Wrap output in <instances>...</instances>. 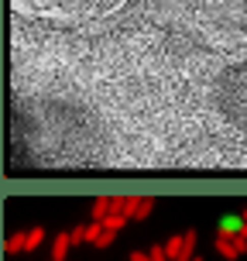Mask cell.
<instances>
[{"instance_id": "1", "label": "cell", "mask_w": 247, "mask_h": 261, "mask_svg": "<svg viewBox=\"0 0 247 261\" xmlns=\"http://www.w3.org/2000/svg\"><path fill=\"white\" fill-rule=\"evenodd\" d=\"M45 241V230L41 227H31V230H21V234H11L7 237V251L17 254V251H35Z\"/></svg>"}, {"instance_id": "2", "label": "cell", "mask_w": 247, "mask_h": 261, "mask_svg": "<svg viewBox=\"0 0 247 261\" xmlns=\"http://www.w3.org/2000/svg\"><path fill=\"white\" fill-rule=\"evenodd\" d=\"M247 227V217L244 213H223L216 220V237H240Z\"/></svg>"}, {"instance_id": "3", "label": "cell", "mask_w": 247, "mask_h": 261, "mask_svg": "<svg viewBox=\"0 0 247 261\" xmlns=\"http://www.w3.org/2000/svg\"><path fill=\"white\" fill-rule=\"evenodd\" d=\"M244 251H247V241H244V237H216V254H220V258L237 261Z\"/></svg>"}, {"instance_id": "4", "label": "cell", "mask_w": 247, "mask_h": 261, "mask_svg": "<svg viewBox=\"0 0 247 261\" xmlns=\"http://www.w3.org/2000/svg\"><path fill=\"white\" fill-rule=\"evenodd\" d=\"M69 248H76V244H72V234H69V230H62V234H55L52 258H55V261H65V258H69Z\"/></svg>"}, {"instance_id": "5", "label": "cell", "mask_w": 247, "mask_h": 261, "mask_svg": "<svg viewBox=\"0 0 247 261\" xmlns=\"http://www.w3.org/2000/svg\"><path fill=\"white\" fill-rule=\"evenodd\" d=\"M182 244H185L182 234H175V237H169V241H165V251H169L172 261H182Z\"/></svg>"}, {"instance_id": "6", "label": "cell", "mask_w": 247, "mask_h": 261, "mask_svg": "<svg viewBox=\"0 0 247 261\" xmlns=\"http://www.w3.org/2000/svg\"><path fill=\"white\" fill-rule=\"evenodd\" d=\"M127 220H130L127 213H110V217L103 220V227H106V230H114V234H120V230L127 227Z\"/></svg>"}, {"instance_id": "7", "label": "cell", "mask_w": 247, "mask_h": 261, "mask_svg": "<svg viewBox=\"0 0 247 261\" xmlns=\"http://www.w3.org/2000/svg\"><path fill=\"white\" fill-rule=\"evenodd\" d=\"M151 210H155V199H141V203H138V210H134V220H144Z\"/></svg>"}, {"instance_id": "8", "label": "cell", "mask_w": 247, "mask_h": 261, "mask_svg": "<svg viewBox=\"0 0 247 261\" xmlns=\"http://www.w3.org/2000/svg\"><path fill=\"white\" fill-rule=\"evenodd\" d=\"M114 237H117V234H114V230H106V227H103V234L96 237V244H93V248H110V244H114Z\"/></svg>"}, {"instance_id": "9", "label": "cell", "mask_w": 247, "mask_h": 261, "mask_svg": "<svg viewBox=\"0 0 247 261\" xmlns=\"http://www.w3.org/2000/svg\"><path fill=\"white\" fill-rule=\"evenodd\" d=\"M151 261H172L169 251H165V244H155V248H151Z\"/></svg>"}, {"instance_id": "10", "label": "cell", "mask_w": 247, "mask_h": 261, "mask_svg": "<svg viewBox=\"0 0 247 261\" xmlns=\"http://www.w3.org/2000/svg\"><path fill=\"white\" fill-rule=\"evenodd\" d=\"M127 261H151V251H130Z\"/></svg>"}, {"instance_id": "11", "label": "cell", "mask_w": 247, "mask_h": 261, "mask_svg": "<svg viewBox=\"0 0 247 261\" xmlns=\"http://www.w3.org/2000/svg\"><path fill=\"white\" fill-rule=\"evenodd\" d=\"M240 237H244V241H247V227H244V234H240Z\"/></svg>"}, {"instance_id": "12", "label": "cell", "mask_w": 247, "mask_h": 261, "mask_svg": "<svg viewBox=\"0 0 247 261\" xmlns=\"http://www.w3.org/2000/svg\"><path fill=\"white\" fill-rule=\"evenodd\" d=\"M193 261H203V258H199V254H196V258H193Z\"/></svg>"}, {"instance_id": "13", "label": "cell", "mask_w": 247, "mask_h": 261, "mask_svg": "<svg viewBox=\"0 0 247 261\" xmlns=\"http://www.w3.org/2000/svg\"><path fill=\"white\" fill-rule=\"evenodd\" d=\"M244 217H247V210H244Z\"/></svg>"}, {"instance_id": "14", "label": "cell", "mask_w": 247, "mask_h": 261, "mask_svg": "<svg viewBox=\"0 0 247 261\" xmlns=\"http://www.w3.org/2000/svg\"><path fill=\"white\" fill-rule=\"evenodd\" d=\"M52 261H55V258H52Z\"/></svg>"}]
</instances>
